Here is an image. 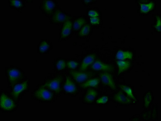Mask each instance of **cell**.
Wrapping results in <instances>:
<instances>
[{
	"mask_svg": "<svg viewBox=\"0 0 161 121\" xmlns=\"http://www.w3.org/2000/svg\"><path fill=\"white\" fill-rule=\"evenodd\" d=\"M57 96L50 90L39 85L32 92V99L43 103H53L57 99Z\"/></svg>",
	"mask_w": 161,
	"mask_h": 121,
	"instance_id": "obj_1",
	"label": "cell"
},
{
	"mask_svg": "<svg viewBox=\"0 0 161 121\" xmlns=\"http://www.w3.org/2000/svg\"><path fill=\"white\" fill-rule=\"evenodd\" d=\"M19 106V102L12 96L10 92L1 90L0 98V111L2 113H12L15 112Z\"/></svg>",
	"mask_w": 161,
	"mask_h": 121,
	"instance_id": "obj_2",
	"label": "cell"
},
{
	"mask_svg": "<svg viewBox=\"0 0 161 121\" xmlns=\"http://www.w3.org/2000/svg\"><path fill=\"white\" fill-rule=\"evenodd\" d=\"M5 74L7 82L10 88L26 79V73L22 69L17 67L11 66L6 67Z\"/></svg>",
	"mask_w": 161,
	"mask_h": 121,
	"instance_id": "obj_3",
	"label": "cell"
},
{
	"mask_svg": "<svg viewBox=\"0 0 161 121\" xmlns=\"http://www.w3.org/2000/svg\"><path fill=\"white\" fill-rule=\"evenodd\" d=\"M64 82L63 76L61 74H57L48 77L42 85L54 93L57 97H60L61 95Z\"/></svg>",
	"mask_w": 161,
	"mask_h": 121,
	"instance_id": "obj_4",
	"label": "cell"
},
{
	"mask_svg": "<svg viewBox=\"0 0 161 121\" xmlns=\"http://www.w3.org/2000/svg\"><path fill=\"white\" fill-rule=\"evenodd\" d=\"M10 88V94L15 100L19 102L24 95L30 90V80L26 79Z\"/></svg>",
	"mask_w": 161,
	"mask_h": 121,
	"instance_id": "obj_5",
	"label": "cell"
},
{
	"mask_svg": "<svg viewBox=\"0 0 161 121\" xmlns=\"http://www.w3.org/2000/svg\"><path fill=\"white\" fill-rule=\"evenodd\" d=\"M58 2L56 1H43L39 6V9L47 17H50L57 9Z\"/></svg>",
	"mask_w": 161,
	"mask_h": 121,
	"instance_id": "obj_6",
	"label": "cell"
},
{
	"mask_svg": "<svg viewBox=\"0 0 161 121\" xmlns=\"http://www.w3.org/2000/svg\"><path fill=\"white\" fill-rule=\"evenodd\" d=\"M68 17L65 12L60 9L56 10L51 16L50 23L54 25H59L64 23L67 20Z\"/></svg>",
	"mask_w": 161,
	"mask_h": 121,
	"instance_id": "obj_7",
	"label": "cell"
},
{
	"mask_svg": "<svg viewBox=\"0 0 161 121\" xmlns=\"http://www.w3.org/2000/svg\"><path fill=\"white\" fill-rule=\"evenodd\" d=\"M73 24L72 21L70 19H68L61 28L59 34V40L63 41L67 39L71 34Z\"/></svg>",
	"mask_w": 161,
	"mask_h": 121,
	"instance_id": "obj_8",
	"label": "cell"
},
{
	"mask_svg": "<svg viewBox=\"0 0 161 121\" xmlns=\"http://www.w3.org/2000/svg\"><path fill=\"white\" fill-rule=\"evenodd\" d=\"M53 49L52 43L47 39L41 40L37 46V51L38 54L43 55L49 54Z\"/></svg>",
	"mask_w": 161,
	"mask_h": 121,
	"instance_id": "obj_9",
	"label": "cell"
},
{
	"mask_svg": "<svg viewBox=\"0 0 161 121\" xmlns=\"http://www.w3.org/2000/svg\"><path fill=\"white\" fill-rule=\"evenodd\" d=\"M69 74L73 79L78 83L85 82L92 75V73L91 72H86L75 71H70Z\"/></svg>",
	"mask_w": 161,
	"mask_h": 121,
	"instance_id": "obj_10",
	"label": "cell"
},
{
	"mask_svg": "<svg viewBox=\"0 0 161 121\" xmlns=\"http://www.w3.org/2000/svg\"><path fill=\"white\" fill-rule=\"evenodd\" d=\"M76 84L68 77L66 76L62 86V91L66 94H74L77 91Z\"/></svg>",
	"mask_w": 161,
	"mask_h": 121,
	"instance_id": "obj_11",
	"label": "cell"
},
{
	"mask_svg": "<svg viewBox=\"0 0 161 121\" xmlns=\"http://www.w3.org/2000/svg\"><path fill=\"white\" fill-rule=\"evenodd\" d=\"M93 70L95 71H103L113 72L114 71V67L111 65L104 64L100 60H97L92 66Z\"/></svg>",
	"mask_w": 161,
	"mask_h": 121,
	"instance_id": "obj_12",
	"label": "cell"
},
{
	"mask_svg": "<svg viewBox=\"0 0 161 121\" xmlns=\"http://www.w3.org/2000/svg\"><path fill=\"white\" fill-rule=\"evenodd\" d=\"M103 83L108 86L113 90H115L116 87L112 76L109 73H102L100 75Z\"/></svg>",
	"mask_w": 161,
	"mask_h": 121,
	"instance_id": "obj_13",
	"label": "cell"
},
{
	"mask_svg": "<svg viewBox=\"0 0 161 121\" xmlns=\"http://www.w3.org/2000/svg\"><path fill=\"white\" fill-rule=\"evenodd\" d=\"M97 96V92L95 90L88 89L85 94L83 101L86 103H92L95 101Z\"/></svg>",
	"mask_w": 161,
	"mask_h": 121,
	"instance_id": "obj_14",
	"label": "cell"
},
{
	"mask_svg": "<svg viewBox=\"0 0 161 121\" xmlns=\"http://www.w3.org/2000/svg\"><path fill=\"white\" fill-rule=\"evenodd\" d=\"M95 60V55L92 54L87 55L82 62L80 70L81 71L85 70L90 65L92 64Z\"/></svg>",
	"mask_w": 161,
	"mask_h": 121,
	"instance_id": "obj_15",
	"label": "cell"
},
{
	"mask_svg": "<svg viewBox=\"0 0 161 121\" xmlns=\"http://www.w3.org/2000/svg\"><path fill=\"white\" fill-rule=\"evenodd\" d=\"M9 6L12 9L21 12L25 8L26 1L11 0L9 1Z\"/></svg>",
	"mask_w": 161,
	"mask_h": 121,
	"instance_id": "obj_16",
	"label": "cell"
},
{
	"mask_svg": "<svg viewBox=\"0 0 161 121\" xmlns=\"http://www.w3.org/2000/svg\"><path fill=\"white\" fill-rule=\"evenodd\" d=\"M114 99L117 102L122 104H129L132 102L131 99L125 96L122 91H119L116 94L114 95Z\"/></svg>",
	"mask_w": 161,
	"mask_h": 121,
	"instance_id": "obj_17",
	"label": "cell"
},
{
	"mask_svg": "<svg viewBox=\"0 0 161 121\" xmlns=\"http://www.w3.org/2000/svg\"><path fill=\"white\" fill-rule=\"evenodd\" d=\"M66 66V60L64 59L59 58L54 62V68L56 71H61L65 69Z\"/></svg>",
	"mask_w": 161,
	"mask_h": 121,
	"instance_id": "obj_18",
	"label": "cell"
},
{
	"mask_svg": "<svg viewBox=\"0 0 161 121\" xmlns=\"http://www.w3.org/2000/svg\"><path fill=\"white\" fill-rule=\"evenodd\" d=\"M118 65L119 70L118 74L126 71L130 66L131 64L130 62L128 61H124V60H118L117 62Z\"/></svg>",
	"mask_w": 161,
	"mask_h": 121,
	"instance_id": "obj_19",
	"label": "cell"
},
{
	"mask_svg": "<svg viewBox=\"0 0 161 121\" xmlns=\"http://www.w3.org/2000/svg\"><path fill=\"white\" fill-rule=\"evenodd\" d=\"M99 82V80L98 79H92L81 84L80 85V87L82 88H86L90 87L96 88L98 86Z\"/></svg>",
	"mask_w": 161,
	"mask_h": 121,
	"instance_id": "obj_20",
	"label": "cell"
},
{
	"mask_svg": "<svg viewBox=\"0 0 161 121\" xmlns=\"http://www.w3.org/2000/svg\"><path fill=\"white\" fill-rule=\"evenodd\" d=\"M133 55L129 51H124L122 50H119L117 53L116 57L118 60H123L126 59L132 58Z\"/></svg>",
	"mask_w": 161,
	"mask_h": 121,
	"instance_id": "obj_21",
	"label": "cell"
},
{
	"mask_svg": "<svg viewBox=\"0 0 161 121\" xmlns=\"http://www.w3.org/2000/svg\"><path fill=\"white\" fill-rule=\"evenodd\" d=\"M86 23L85 19L84 18H79L75 21L73 24V29L75 31H77L81 29L83 25Z\"/></svg>",
	"mask_w": 161,
	"mask_h": 121,
	"instance_id": "obj_22",
	"label": "cell"
},
{
	"mask_svg": "<svg viewBox=\"0 0 161 121\" xmlns=\"http://www.w3.org/2000/svg\"><path fill=\"white\" fill-rule=\"evenodd\" d=\"M141 12L142 13H146L152 11L154 8L155 4L151 2L148 4H141Z\"/></svg>",
	"mask_w": 161,
	"mask_h": 121,
	"instance_id": "obj_23",
	"label": "cell"
},
{
	"mask_svg": "<svg viewBox=\"0 0 161 121\" xmlns=\"http://www.w3.org/2000/svg\"><path fill=\"white\" fill-rule=\"evenodd\" d=\"M153 96L151 91H148L144 97V106L145 108H148L152 102Z\"/></svg>",
	"mask_w": 161,
	"mask_h": 121,
	"instance_id": "obj_24",
	"label": "cell"
},
{
	"mask_svg": "<svg viewBox=\"0 0 161 121\" xmlns=\"http://www.w3.org/2000/svg\"><path fill=\"white\" fill-rule=\"evenodd\" d=\"M90 31H91V27L89 24L85 25L81 28V29L79 32V36L81 37H84V36H87L89 34Z\"/></svg>",
	"mask_w": 161,
	"mask_h": 121,
	"instance_id": "obj_25",
	"label": "cell"
},
{
	"mask_svg": "<svg viewBox=\"0 0 161 121\" xmlns=\"http://www.w3.org/2000/svg\"><path fill=\"white\" fill-rule=\"evenodd\" d=\"M121 89L124 91V92L126 93L127 95L129 97L132 98L134 100H136V98L135 97L133 94L132 90L131 89L130 87L126 86L125 85H121L120 86Z\"/></svg>",
	"mask_w": 161,
	"mask_h": 121,
	"instance_id": "obj_26",
	"label": "cell"
},
{
	"mask_svg": "<svg viewBox=\"0 0 161 121\" xmlns=\"http://www.w3.org/2000/svg\"><path fill=\"white\" fill-rule=\"evenodd\" d=\"M79 64L74 60H69L66 63V66L68 68L71 70H74L77 68Z\"/></svg>",
	"mask_w": 161,
	"mask_h": 121,
	"instance_id": "obj_27",
	"label": "cell"
},
{
	"mask_svg": "<svg viewBox=\"0 0 161 121\" xmlns=\"http://www.w3.org/2000/svg\"><path fill=\"white\" fill-rule=\"evenodd\" d=\"M108 100V97L107 96H103L98 98L97 101V103L98 104H105L107 103Z\"/></svg>",
	"mask_w": 161,
	"mask_h": 121,
	"instance_id": "obj_28",
	"label": "cell"
},
{
	"mask_svg": "<svg viewBox=\"0 0 161 121\" xmlns=\"http://www.w3.org/2000/svg\"><path fill=\"white\" fill-rule=\"evenodd\" d=\"M157 22L155 29L158 32H161V18L160 17L158 16L156 17Z\"/></svg>",
	"mask_w": 161,
	"mask_h": 121,
	"instance_id": "obj_29",
	"label": "cell"
},
{
	"mask_svg": "<svg viewBox=\"0 0 161 121\" xmlns=\"http://www.w3.org/2000/svg\"><path fill=\"white\" fill-rule=\"evenodd\" d=\"M89 16L91 18L98 17L99 14L98 13L94 10H90L88 12Z\"/></svg>",
	"mask_w": 161,
	"mask_h": 121,
	"instance_id": "obj_30",
	"label": "cell"
},
{
	"mask_svg": "<svg viewBox=\"0 0 161 121\" xmlns=\"http://www.w3.org/2000/svg\"><path fill=\"white\" fill-rule=\"evenodd\" d=\"M90 22L92 24H98L100 23V19L98 17L91 18Z\"/></svg>",
	"mask_w": 161,
	"mask_h": 121,
	"instance_id": "obj_31",
	"label": "cell"
},
{
	"mask_svg": "<svg viewBox=\"0 0 161 121\" xmlns=\"http://www.w3.org/2000/svg\"><path fill=\"white\" fill-rule=\"evenodd\" d=\"M93 1H83V2H84V3L85 4H89L92 2Z\"/></svg>",
	"mask_w": 161,
	"mask_h": 121,
	"instance_id": "obj_32",
	"label": "cell"
}]
</instances>
